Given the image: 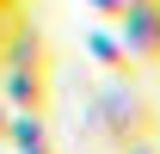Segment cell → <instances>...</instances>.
<instances>
[{
  "instance_id": "cell-7",
  "label": "cell",
  "mask_w": 160,
  "mask_h": 154,
  "mask_svg": "<svg viewBox=\"0 0 160 154\" xmlns=\"http://www.w3.org/2000/svg\"><path fill=\"white\" fill-rule=\"evenodd\" d=\"M19 6H31V0H0V13H19Z\"/></svg>"
},
{
  "instance_id": "cell-4",
  "label": "cell",
  "mask_w": 160,
  "mask_h": 154,
  "mask_svg": "<svg viewBox=\"0 0 160 154\" xmlns=\"http://www.w3.org/2000/svg\"><path fill=\"white\" fill-rule=\"evenodd\" d=\"M86 6H92V19H99V25H117L129 0H86Z\"/></svg>"
},
{
  "instance_id": "cell-2",
  "label": "cell",
  "mask_w": 160,
  "mask_h": 154,
  "mask_svg": "<svg viewBox=\"0 0 160 154\" xmlns=\"http://www.w3.org/2000/svg\"><path fill=\"white\" fill-rule=\"evenodd\" d=\"M117 37L129 43L136 62H154L160 68V0H129L117 19Z\"/></svg>"
},
{
  "instance_id": "cell-6",
  "label": "cell",
  "mask_w": 160,
  "mask_h": 154,
  "mask_svg": "<svg viewBox=\"0 0 160 154\" xmlns=\"http://www.w3.org/2000/svg\"><path fill=\"white\" fill-rule=\"evenodd\" d=\"M19 25H12V13H0V56H6V37H12Z\"/></svg>"
},
{
  "instance_id": "cell-3",
  "label": "cell",
  "mask_w": 160,
  "mask_h": 154,
  "mask_svg": "<svg viewBox=\"0 0 160 154\" xmlns=\"http://www.w3.org/2000/svg\"><path fill=\"white\" fill-rule=\"evenodd\" d=\"M86 56L105 68V80H142V62L129 56V43L117 37V25H92V31H86Z\"/></svg>"
},
{
  "instance_id": "cell-5",
  "label": "cell",
  "mask_w": 160,
  "mask_h": 154,
  "mask_svg": "<svg viewBox=\"0 0 160 154\" xmlns=\"http://www.w3.org/2000/svg\"><path fill=\"white\" fill-rule=\"evenodd\" d=\"M117 154H160V136H142V142H123Z\"/></svg>"
},
{
  "instance_id": "cell-1",
  "label": "cell",
  "mask_w": 160,
  "mask_h": 154,
  "mask_svg": "<svg viewBox=\"0 0 160 154\" xmlns=\"http://www.w3.org/2000/svg\"><path fill=\"white\" fill-rule=\"evenodd\" d=\"M92 123H99V136L111 148H123V142L160 136V105H154V93L142 80H111L99 93V105H92Z\"/></svg>"
},
{
  "instance_id": "cell-8",
  "label": "cell",
  "mask_w": 160,
  "mask_h": 154,
  "mask_svg": "<svg viewBox=\"0 0 160 154\" xmlns=\"http://www.w3.org/2000/svg\"><path fill=\"white\" fill-rule=\"evenodd\" d=\"M25 154H49V142H25Z\"/></svg>"
}]
</instances>
